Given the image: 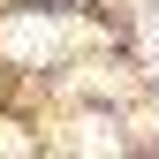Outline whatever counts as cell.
<instances>
[{
	"label": "cell",
	"instance_id": "6da1fadb",
	"mask_svg": "<svg viewBox=\"0 0 159 159\" xmlns=\"http://www.w3.org/2000/svg\"><path fill=\"white\" fill-rule=\"evenodd\" d=\"M0 53H8V61H46V53H61V23H46V15H8V23H0Z\"/></svg>",
	"mask_w": 159,
	"mask_h": 159
},
{
	"label": "cell",
	"instance_id": "7a4b0ae2",
	"mask_svg": "<svg viewBox=\"0 0 159 159\" xmlns=\"http://www.w3.org/2000/svg\"><path fill=\"white\" fill-rule=\"evenodd\" d=\"M84 144H91V159H114V129H106V121H91V129H84Z\"/></svg>",
	"mask_w": 159,
	"mask_h": 159
},
{
	"label": "cell",
	"instance_id": "3957f363",
	"mask_svg": "<svg viewBox=\"0 0 159 159\" xmlns=\"http://www.w3.org/2000/svg\"><path fill=\"white\" fill-rule=\"evenodd\" d=\"M144 53H152V68H159V23H144Z\"/></svg>",
	"mask_w": 159,
	"mask_h": 159
}]
</instances>
